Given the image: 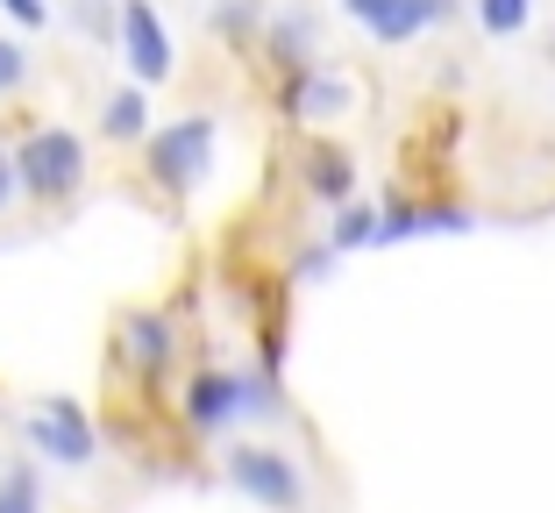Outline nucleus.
<instances>
[{
  "instance_id": "obj_1",
  "label": "nucleus",
  "mask_w": 555,
  "mask_h": 513,
  "mask_svg": "<svg viewBox=\"0 0 555 513\" xmlns=\"http://www.w3.org/2000/svg\"><path fill=\"white\" fill-rule=\"evenodd\" d=\"M8 157H15L22 200H36V207L79 200V185H86V136L79 129H65V121H29L22 143H8Z\"/></svg>"
},
{
  "instance_id": "obj_2",
  "label": "nucleus",
  "mask_w": 555,
  "mask_h": 513,
  "mask_svg": "<svg viewBox=\"0 0 555 513\" xmlns=\"http://www.w3.org/2000/svg\"><path fill=\"white\" fill-rule=\"evenodd\" d=\"M214 143H221V121H214V115L164 121V129L143 136V179L157 185L164 200L199 193V185H207V171H214Z\"/></svg>"
},
{
  "instance_id": "obj_3",
  "label": "nucleus",
  "mask_w": 555,
  "mask_h": 513,
  "mask_svg": "<svg viewBox=\"0 0 555 513\" xmlns=\"http://www.w3.org/2000/svg\"><path fill=\"white\" fill-rule=\"evenodd\" d=\"M115 50L121 65H129L135 86H164L179 72V50H171V29L150 0H115Z\"/></svg>"
},
{
  "instance_id": "obj_4",
  "label": "nucleus",
  "mask_w": 555,
  "mask_h": 513,
  "mask_svg": "<svg viewBox=\"0 0 555 513\" xmlns=\"http://www.w3.org/2000/svg\"><path fill=\"white\" fill-rule=\"evenodd\" d=\"M22 435H29V449H36V457H50V464H72V471L100 457V428L86 421V407H79V399H65V393L36 399V414L22 421Z\"/></svg>"
},
{
  "instance_id": "obj_5",
  "label": "nucleus",
  "mask_w": 555,
  "mask_h": 513,
  "mask_svg": "<svg viewBox=\"0 0 555 513\" xmlns=\"http://www.w3.org/2000/svg\"><path fill=\"white\" fill-rule=\"evenodd\" d=\"M229 485L249 492L257 506H271V513H299V506H307V478H299V464L285 457V449H263V443L229 449Z\"/></svg>"
},
{
  "instance_id": "obj_6",
  "label": "nucleus",
  "mask_w": 555,
  "mask_h": 513,
  "mask_svg": "<svg viewBox=\"0 0 555 513\" xmlns=\"http://www.w3.org/2000/svg\"><path fill=\"white\" fill-rule=\"evenodd\" d=\"M115 357L143 385H157L164 371H171V357H179V321L157 315V307H129V315L115 321Z\"/></svg>"
},
{
  "instance_id": "obj_7",
  "label": "nucleus",
  "mask_w": 555,
  "mask_h": 513,
  "mask_svg": "<svg viewBox=\"0 0 555 513\" xmlns=\"http://www.w3.org/2000/svg\"><path fill=\"white\" fill-rule=\"evenodd\" d=\"M349 100H357V86H349L343 72H327V65L278 72V115L285 121H343Z\"/></svg>"
},
{
  "instance_id": "obj_8",
  "label": "nucleus",
  "mask_w": 555,
  "mask_h": 513,
  "mask_svg": "<svg viewBox=\"0 0 555 513\" xmlns=\"http://www.w3.org/2000/svg\"><path fill=\"white\" fill-rule=\"evenodd\" d=\"M179 414L193 435H221L229 421H243V371H193Z\"/></svg>"
},
{
  "instance_id": "obj_9",
  "label": "nucleus",
  "mask_w": 555,
  "mask_h": 513,
  "mask_svg": "<svg viewBox=\"0 0 555 513\" xmlns=\"http://www.w3.org/2000/svg\"><path fill=\"white\" fill-rule=\"evenodd\" d=\"M263 57H271V72H299L313 65V50H321V22L313 15H263Z\"/></svg>"
},
{
  "instance_id": "obj_10",
  "label": "nucleus",
  "mask_w": 555,
  "mask_h": 513,
  "mask_svg": "<svg viewBox=\"0 0 555 513\" xmlns=\"http://www.w3.org/2000/svg\"><path fill=\"white\" fill-rule=\"evenodd\" d=\"M449 15H456V0H385L363 29H371V43H413L421 29H435Z\"/></svg>"
},
{
  "instance_id": "obj_11",
  "label": "nucleus",
  "mask_w": 555,
  "mask_h": 513,
  "mask_svg": "<svg viewBox=\"0 0 555 513\" xmlns=\"http://www.w3.org/2000/svg\"><path fill=\"white\" fill-rule=\"evenodd\" d=\"M299 179H307V193L327 200V207H343V200L357 193V165H349V150H335V143H313L307 157H299Z\"/></svg>"
},
{
  "instance_id": "obj_12",
  "label": "nucleus",
  "mask_w": 555,
  "mask_h": 513,
  "mask_svg": "<svg viewBox=\"0 0 555 513\" xmlns=\"http://www.w3.org/2000/svg\"><path fill=\"white\" fill-rule=\"evenodd\" d=\"M100 136L107 143H143L150 136V86H121V93H107V107H100Z\"/></svg>"
},
{
  "instance_id": "obj_13",
  "label": "nucleus",
  "mask_w": 555,
  "mask_h": 513,
  "mask_svg": "<svg viewBox=\"0 0 555 513\" xmlns=\"http://www.w3.org/2000/svg\"><path fill=\"white\" fill-rule=\"evenodd\" d=\"M214 36H221V43H257L263 36V0H221V8H214Z\"/></svg>"
},
{
  "instance_id": "obj_14",
  "label": "nucleus",
  "mask_w": 555,
  "mask_h": 513,
  "mask_svg": "<svg viewBox=\"0 0 555 513\" xmlns=\"http://www.w3.org/2000/svg\"><path fill=\"white\" fill-rule=\"evenodd\" d=\"M0 513H43V478H36V464L0 471Z\"/></svg>"
},
{
  "instance_id": "obj_15",
  "label": "nucleus",
  "mask_w": 555,
  "mask_h": 513,
  "mask_svg": "<svg viewBox=\"0 0 555 513\" xmlns=\"http://www.w3.org/2000/svg\"><path fill=\"white\" fill-rule=\"evenodd\" d=\"M470 15L485 36H520L527 15H534V0H470Z\"/></svg>"
},
{
  "instance_id": "obj_16",
  "label": "nucleus",
  "mask_w": 555,
  "mask_h": 513,
  "mask_svg": "<svg viewBox=\"0 0 555 513\" xmlns=\"http://www.w3.org/2000/svg\"><path fill=\"white\" fill-rule=\"evenodd\" d=\"M65 22L86 43H115V0H65Z\"/></svg>"
},
{
  "instance_id": "obj_17",
  "label": "nucleus",
  "mask_w": 555,
  "mask_h": 513,
  "mask_svg": "<svg viewBox=\"0 0 555 513\" xmlns=\"http://www.w3.org/2000/svg\"><path fill=\"white\" fill-rule=\"evenodd\" d=\"M363 243H377V207L343 200V215H335V243H327V249H363Z\"/></svg>"
},
{
  "instance_id": "obj_18",
  "label": "nucleus",
  "mask_w": 555,
  "mask_h": 513,
  "mask_svg": "<svg viewBox=\"0 0 555 513\" xmlns=\"http://www.w3.org/2000/svg\"><path fill=\"white\" fill-rule=\"evenodd\" d=\"M29 43H15V36H0V100H15L22 86H29Z\"/></svg>"
},
{
  "instance_id": "obj_19",
  "label": "nucleus",
  "mask_w": 555,
  "mask_h": 513,
  "mask_svg": "<svg viewBox=\"0 0 555 513\" xmlns=\"http://www.w3.org/2000/svg\"><path fill=\"white\" fill-rule=\"evenodd\" d=\"M0 15L22 22V29H43V22H50V0H0Z\"/></svg>"
},
{
  "instance_id": "obj_20",
  "label": "nucleus",
  "mask_w": 555,
  "mask_h": 513,
  "mask_svg": "<svg viewBox=\"0 0 555 513\" xmlns=\"http://www.w3.org/2000/svg\"><path fill=\"white\" fill-rule=\"evenodd\" d=\"M22 200V185H15V157H8V143H0V215Z\"/></svg>"
},
{
  "instance_id": "obj_21",
  "label": "nucleus",
  "mask_w": 555,
  "mask_h": 513,
  "mask_svg": "<svg viewBox=\"0 0 555 513\" xmlns=\"http://www.w3.org/2000/svg\"><path fill=\"white\" fill-rule=\"evenodd\" d=\"M377 8H385V0H343V15H349V22H357V29H363V22H371V15H377Z\"/></svg>"
}]
</instances>
